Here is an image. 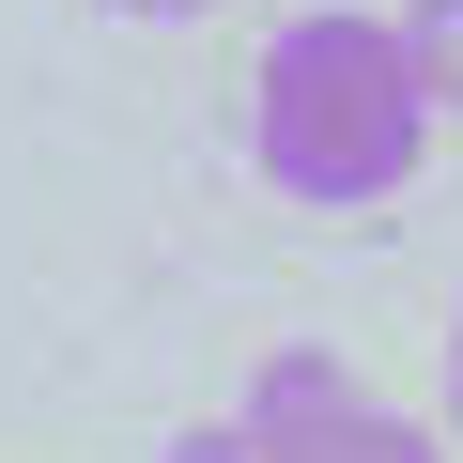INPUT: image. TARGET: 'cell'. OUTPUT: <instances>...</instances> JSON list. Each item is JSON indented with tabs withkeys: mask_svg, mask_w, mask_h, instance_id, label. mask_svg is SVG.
<instances>
[{
	"mask_svg": "<svg viewBox=\"0 0 463 463\" xmlns=\"http://www.w3.org/2000/svg\"><path fill=\"white\" fill-rule=\"evenodd\" d=\"M402 47H417V93H432V124H463V0H402Z\"/></svg>",
	"mask_w": 463,
	"mask_h": 463,
	"instance_id": "3957f363",
	"label": "cell"
},
{
	"mask_svg": "<svg viewBox=\"0 0 463 463\" xmlns=\"http://www.w3.org/2000/svg\"><path fill=\"white\" fill-rule=\"evenodd\" d=\"M155 463H263V448H248V417H201V432H170Z\"/></svg>",
	"mask_w": 463,
	"mask_h": 463,
	"instance_id": "277c9868",
	"label": "cell"
},
{
	"mask_svg": "<svg viewBox=\"0 0 463 463\" xmlns=\"http://www.w3.org/2000/svg\"><path fill=\"white\" fill-rule=\"evenodd\" d=\"M248 155H263L279 201H325V216L402 201L417 155H432V93H417L402 16H355V0L279 16V47L248 62Z\"/></svg>",
	"mask_w": 463,
	"mask_h": 463,
	"instance_id": "6da1fadb",
	"label": "cell"
},
{
	"mask_svg": "<svg viewBox=\"0 0 463 463\" xmlns=\"http://www.w3.org/2000/svg\"><path fill=\"white\" fill-rule=\"evenodd\" d=\"M248 448H263V463H463L448 432H417L402 402H371L325 340H279V355L248 371Z\"/></svg>",
	"mask_w": 463,
	"mask_h": 463,
	"instance_id": "7a4b0ae2",
	"label": "cell"
},
{
	"mask_svg": "<svg viewBox=\"0 0 463 463\" xmlns=\"http://www.w3.org/2000/svg\"><path fill=\"white\" fill-rule=\"evenodd\" d=\"M448 448H463V325H448Z\"/></svg>",
	"mask_w": 463,
	"mask_h": 463,
	"instance_id": "8992f818",
	"label": "cell"
},
{
	"mask_svg": "<svg viewBox=\"0 0 463 463\" xmlns=\"http://www.w3.org/2000/svg\"><path fill=\"white\" fill-rule=\"evenodd\" d=\"M93 16H124V32H185V16H216V0H93Z\"/></svg>",
	"mask_w": 463,
	"mask_h": 463,
	"instance_id": "5b68a950",
	"label": "cell"
}]
</instances>
